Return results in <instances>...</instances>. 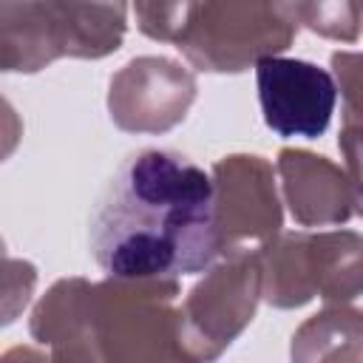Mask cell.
Here are the masks:
<instances>
[{
  "label": "cell",
  "instance_id": "cell-1",
  "mask_svg": "<svg viewBox=\"0 0 363 363\" xmlns=\"http://www.w3.org/2000/svg\"><path fill=\"white\" fill-rule=\"evenodd\" d=\"M216 244L210 173L164 147H145L122 159L88 221L94 261L122 281L196 275L213 264Z\"/></svg>",
  "mask_w": 363,
  "mask_h": 363
},
{
  "label": "cell",
  "instance_id": "cell-2",
  "mask_svg": "<svg viewBox=\"0 0 363 363\" xmlns=\"http://www.w3.org/2000/svg\"><path fill=\"white\" fill-rule=\"evenodd\" d=\"M255 85L261 113L278 136L318 139L335 113V77L298 57H261L255 62Z\"/></svg>",
  "mask_w": 363,
  "mask_h": 363
}]
</instances>
